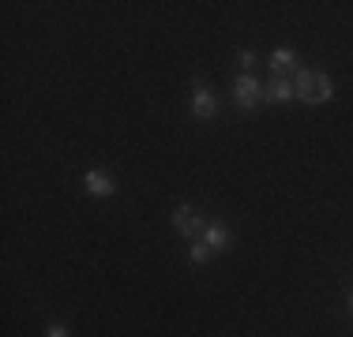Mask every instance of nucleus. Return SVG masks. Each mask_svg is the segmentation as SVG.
<instances>
[{"label":"nucleus","instance_id":"nucleus-1","mask_svg":"<svg viewBox=\"0 0 353 337\" xmlns=\"http://www.w3.org/2000/svg\"><path fill=\"white\" fill-rule=\"evenodd\" d=\"M293 90H297V101H305V105H323V101L334 98L331 75L312 72V67H297L293 72Z\"/></svg>","mask_w":353,"mask_h":337},{"label":"nucleus","instance_id":"nucleus-2","mask_svg":"<svg viewBox=\"0 0 353 337\" xmlns=\"http://www.w3.org/2000/svg\"><path fill=\"white\" fill-rule=\"evenodd\" d=\"M207 225H211V221L203 217V210L188 206V202L173 210V229L181 232V236H188V240H203V236H207Z\"/></svg>","mask_w":353,"mask_h":337},{"label":"nucleus","instance_id":"nucleus-3","mask_svg":"<svg viewBox=\"0 0 353 337\" xmlns=\"http://www.w3.org/2000/svg\"><path fill=\"white\" fill-rule=\"evenodd\" d=\"M233 101H237L241 109H256L259 101H263V83L248 72L237 75V79H233Z\"/></svg>","mask_w":353,"mask_h":337},{"label":"nucleus","instance_id":"nucleus-4","mask_svg":"<svg viewBox=\"0 0 353 337\" xmlns=\"http://www.w3.org/2000/svg\"><path fill=\"white\" fill-rule=\"evenodd\" d=\"M83 188H87L94 199H109V195H117V180H113L109 173H102V168H90V173L83 176Z\"/></svg>","mask_w":353,"mask_h":337},{"label":"nucleus","instance_id":"nucleus-5","mask_svg":"<svg viewBox=\"0 0 353 337\" xmlns=\"http://www.w3.org/2000/svg\"><path fill=\"white\" fill-rule=\"evenodd\" d=\"M214 113H218L214 94H211L207 87H199V83H196V90H192V116H199V120H211Z\"/></svg>","mask_w":353,"mask_h":337},{"label":"nucleus","instance_id":"nucleus-6","mask_svg":"<svg viewBox=\"0 0 353 337\" xmlns=\"http://www.w3.org/2000/svg\"><path fill=\"white\" fill-rule=\"evenodd\" d=\"M297 98V90H293V79H271L263 87V101L267 105H285V101Z\"/></svg>","mask_w":353,"mask_h":337},{"label":"nucleus","instance_id":"nucleus-7","mask_svg":"<svg viewBox=\"0 0 353 337\" xmlns=\"http://www.w3.org/2000/svg\"><path fill=\"white\" fill-rule=\"evenodd\" d=\"M271 75L274 79H285V75L293 72V67H297V53H293V49H279V53H271Z\"/></svg>","mask_w":353,"mask_h":337},{"label":"nucleus","instance_id":"nucleus-8","mask_svg":"<svg viewBox=\"0 0 353 337\" xmlns=\"http://www.w3.org/2000/svg\"><path fill=\"white\" fill-rule=\"evenodd\" d=\"M203 240H207V248H211V251H225L233 236H230V229H225L222 221H211V225H207V236H203Z\"/></svg>","mask_w":353,"mask_h":337},{"label":"nucleus","instance_id":"nucleus-9","mask_svg":"<svg viewBox=\"0 0 353 337\" xmlns=\"http://www.w3.org/2000/svg\"><path fill=\"white\" fill-rule=\"evenodd\" d=\"M211 255H214V251L207 248V240H192V251H188V259H192V263H196V266L211 263Z\"/></svg>","mask_w":353,"mask_h":337},{"label":"nucleus","instance_id":"nucleus-10","mask_svg":"<svg viewBox=\"0 0 353 337\" xmlns=\"http://www.w3.org/2000/svg\"><path fill=\"white\" fill-rule=\"evenodd\" d=\"M237 61H241V67H256V53H252V49H241Z\"/></svg>","mask_w":353,"mask_h":337},{"label":"nucleus","instance_id":"nucleus-11","mask_svg":"<svg viewBox=\"0 0 353 337\" xmlns=\"http://www.w3.org/2000/svg\"><path fill=\"white\" fill-rule=\"evenodd\" d=\"M46 337H68V330H64L61 323H53V326H49V330H46Z\"/></svg>","mask_w":353,"mask_h":337},{"label":"nucleus","instance_id":"nucleus-12","mask_svg":"<svg viewBox=\"0 0 353 337\" xmlns=\"http://www.w3.org/2000/svg\"><path fill=\"white\" fill-rule=\"evenodd\" d=\"M350 315H353V292H350Z\"/></svg>","mask_w":353,"mask_h":337}]
</instances>
